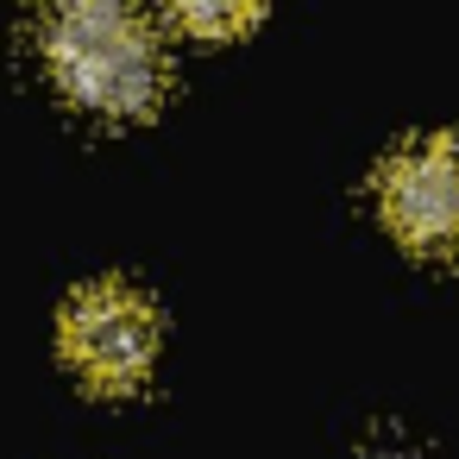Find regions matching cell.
Instances as JSON below:
<instances>
[{
	"label": "cell",
	"instance_id": "obj_1",
	"mask_svg": "<svg viewBox=\"0 0 459 459\" xmlns=\"http://www.w3.org/2000/svg\"><path fill=\"white\" fill-rule=\"evenodd\" d=\"M39 51L64 101L108 126L145 120L170 89L164 39L133 0H51L39 20Z\"/></svg>",
	"mask_w": 459,
	"mask_h": 459
},
{
	"label": "cell",
	"instance_id": "obj_4",
	"mask_svg": "<svg viewBox=\"0 0 459 459\" xmlns=\"http://www.w3.org/2000/svg\"><path fill=\"white\" fill-rule=\"evenodd\" d=\"M264 7L271 0H170L177 26L195 39H246L264 20Z\"/></svg>",
	"mask_w": 459,
	"mask_h": 459
},
{
	"label": "cell",
	"instance_id": "obj_3",
	"mask_svg": "<svg viewBox=\"0 0 459 459\" xmlns=\"http://www.w3.org/2000/svg\"><path fill=\"white\" fill-rule=\"evenodd\" d=\"M377 214L409 252H459V133L403 145L377 177Z\"/></svg>",
	"mask_w": 459,
	"mask_h": 459
},
{
	"label": "cell",
	"instance_id": "obj_2",
	"mask_svg": "<svg viewBox=\"0 0 459 459\" xmlns=\"http://www.w3.org/2000/svg\"><path fill=\"white\" fill-rule=\"evenodd\" d=\"M57 346L70 359V371L101 390V396H126L152 377L158 365V308L120 283V277H101V283H82L70 302H64V321H57Z\"/></svg>",
	"mask_w": 459,
	"mask_h": 459
}]
</instances>
